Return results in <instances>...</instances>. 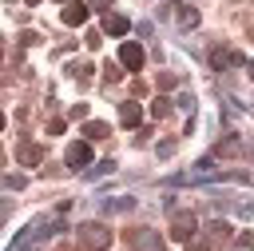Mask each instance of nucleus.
Returning <instances> with one entry per match:
<instances>
[{
    "label": "nucleus",
    "mask_w": 254,
    "mask_h": 251,
    "mask_svg": "<svg viewBox=\"0 0 254 251\" xmlns=\"http://www.w3.org/2000/svg\"><path fill=\"white\" fill-rule=\"evenodd\" d=\"M119 60H123V68H131V72H135V68H143V48H139L135 40H127V44L119 48Z\"/></svg>",
    "instance_id": "nucleus-1"
},
{
    "label": "nucleus",
    "mask_w": 254,
    "mask_h": 251,
    "mask_svg": "<svg viewBox=\"0 0 254 251\" xmlns=\"http://www.w3.org/2000/svg\"><path fill=\"white\" fill-rule=\"evenodd\" d=\"M135 251H163V235L159 231H139L135 235Z\"/></svg>",
    "instance_id": "nucleus-2"
},
{
    "label": "nucleus",
    "mask_w": 254,
    "mask_h": 251,
    "mask_svg": "<svg viewBox=\"0 0 254 251\" xmlns=\"http://www.w3.org/2000/svg\"><path fill=\"white\" fill-rule=\"evenodd\" d=\"M67 163H71V167H87V163H91V147H87V143H71V147H67Z\"/></svg>",
    "instance_id": "nucleus-3"
},
{
    "label": "nucleus",
    "mask_w": 254,
    "mask_h": 251,
    "mask_svg": "<svg viewBox=\"0 0 254 251\" xmlns=\"http://www.w3.org/2000/svg\"><path fill=\"white\" fill-rule=\"evenodd\" d=\"M87 20V4H64V24H83Z\"/></svg>",
    "instance_id": "nucleus-4"
},
{
    "label": "nucleus",
    "mask_w": 254,
    "mask_h": 251,
    "mask_svg": "<svg viewBox=\"0 0 254 251\" xmlns=\"http://www.w3.org/2000/svg\"><path fill=\"white\" fill-rule=\"evenodd\" d=\"M79 231H83V235H87V243H95V247H103V243H107V231H103L99 223H87V227H79Z\"/></svg>",
    "instance_id": "nucleus-5"
},
{
    "label": "nucleus",
    "mask_w": 254,
    "mask_h": 251,
    "mask_svg": "<svg viewBox=\"0 0 254 251\" xmlns=\"http://www.w3.org/2000/svg\"><path fill=\"white\" fill-rule=\"evenodd\" d=\"M139 120H143V112H139L135 104H123V124H127V127H135Z\"/></svg>",
    "instance_id": "nucleus-6"
},
{
    "label": "nucleus",
    "mask_w": 254,
    "mask_h": 251,
    "mask_svg": "<svg viewBox=\"0 0 254 251\" xmlns=\"http://www.w3.org/2000/svg\"><path fill=\"white\" fill-rule=\"evenodd\" d=\"M103 28H107L111 36H123V32H127V20H123V16H111V20L103 24Z\"/></svg>",
    "instance_id": "nucleus-7"
},
{
    "label": "nucleus",
    "mask_w": 254,
    "mask_h": 251,
    "mask_svg": "<svg viewBox=\"0 0 254 251\" xmlns=\"http://www.w3.org/2000/svg\"><path fill=\"white\" fill-rule=\"evenodd\" d=\"M214 64H218V68H222V64H238V56H234V52H214Z\"/></svg>",
    "instance_id": "nucleus-8"
},
{
    "label": "nucleus",
    "mask_w": 254,
    "mask_h": 251,
    "mask_svg": "<svg viewBox=\"0 0 254 251\" xmlns=\"http://www.w3.org/2000/svg\"><path fill=\"white\" fill-rule=\"evenodd\" d=\"M234 251H250V239H246V235H242V239H238V243H234Z\"/></svg>",
    "instance_id": "nucleus-9"
},
{
    "label": "nucleus",
    "mask_w": 254,
    "mask_h": 251,
    "mask_svg": "<svg viewBox=\"0 0 254 251\" xmlns=\"http://www.w3.org/2000/svg\"><path fill=\"white\" fill-rule=\"evenodd\" d=\"M91 4H111V0H91Z\"/></svg>",
    "instance_id": "nucleus-10"
},
{
    "label": "nucleus",
    "mask_w": 254,
    "mask_h": 251,
    "mask_svg": "<svg viewBox=\"0 0 254 251\" xmlns=\"http://www.w3.org/2000/svg\"><path fill=\"white\" fill-rule=\"evenodd\" d=\"M250 76H254V60H250Z\"/></svg>",
    "instance_id": "nucleus-11"
},
{
    "label": "nucleus",
    "mask_w": 254,
    "mask_h": 251,
    "mask_svg": "<svg viewBox=\"0 0 254 251\" xmlns=\"http://www.w3.org/2000/svg\"><path fill=\"white\" fill-rule=\"evenodd\" d=\"M0 127H4V116H0Z\"/></svg>",
    "instance_id": "nucleus-12"
}]
</instances>
